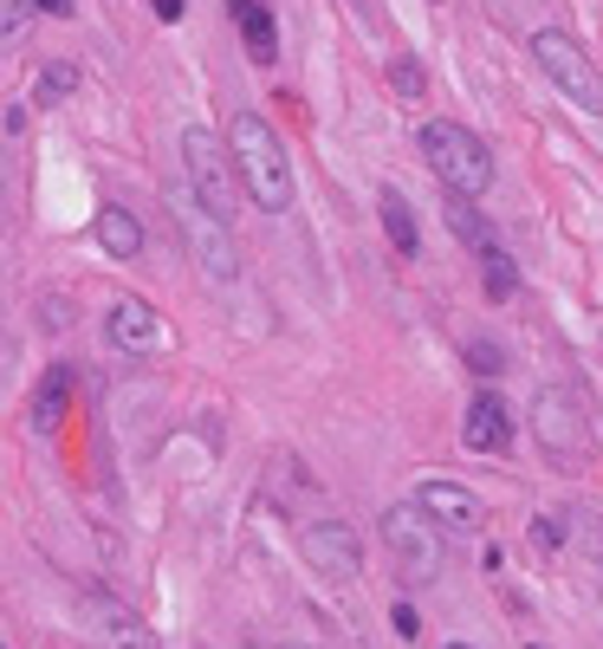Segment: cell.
I'll return each mask as SVG.
<instances>
[{"instance_id":"cell-1","label":"cell","mask_w":603,"mask_h":649,"mask_svg":"<svg viewBox=\"0 0 603 649\" xmlns=\"http://www.w3.org/2000/svg\"><path fill=\"white\" fill-rule=\"evenodd\" d=\"M227 144H234V156H240V189L254 195V208L286 215V208H293V163H286V144L266 130V117L260 111H234Z\"/></svg>"},{"instance_id":"cell-24","label":"cell","mask_w":603,"mask_h":649,"mask_svg":"<svg viewBox=\"0 0 603 649\" xmlns=\"http://www.w3.org/2000/svg\"><path fill=\"white\" fill-rule=\"evenodd\" d=\"M182 13H189V0H156V20H162V27H176Z\"/></svg>"},{"instance_id":"cell-6","label":"cell","mask_w":603,"mask_h":649,"mask_svg":"<svg viewBox=\"0 0 603 649\" xmlns=\"http://www.w3.org/2000/svg\"><path fill=\"white\" fill-rule=\"evenodd\" d=\"M532 59H538V72L552 78L577 111L603 117V72H597V59L584 52V39H571L565 27H538L532 33Z\"/></svg>"},{"instance_id":"cell-23","label":"cell","mask_w":603,"mask_h":649,"mask_svg":"<svg viewBox=\"0 0 603 649\" xmlns=\"http://www.w3.org/2000/svg\"><path fill=\"white\" fill-rule=\"evenodd\" d=\"M389 623H396V637H409V643L422 637V617H415L409 604H396V611H389Z\"/></svg>"},{"instance_id":"cell-11","label":"cell","mask_w":603,"mask_h":649,"mask_svg":"<svg viewBox=\"0 0 603 649\" xmlns=\"http://www.w3.org/2000/svg\"><path fill=\"white\" fill-rule=\"evenodd\" d=\"M461 442L474 449V455H500L506 442H513V416H506V403L481 390L474 403H467V416H461Z\"/></svg>"},{"instance_id":"cell-22","label":"cell","mask_w":603,"mask_h":649,"mask_svg":"<svg viewBox=\"0 0 603 649\" xmlns=\"http://www.w3.org/2000/svg\"><path fill=\"white\" fill-rule=\"evenodd\" d=\"M448 215H454V228L467 234V240H481V222H474V208H467V195H454V208H448Z\"/></svg>"},{"instance_id":"cell-21","label":"cell","mask_w":603,"mask_h":649,"mask_svg":"<svg viewBox=\"0 0 603 649\" xmlns=\"http://www.w3.org/2000/svg\"><path fill=\"white\" fill-rule=\"evenodd\" d=\"M389 78H396V91H403V98H415V91H422V66H415V59H396V66H389Z\"/></svg>"},{"instance_id":"cell-7","label":"cell","mask_w":603,"mask_h":649,"mask_svg":"<svg viewBox=\"0 0 603 649\" xmlns=\"http://www.w3.org/2000/svg\"><path fill=\"white\" fill-rule=\"evenodd\" d=\"M532 435H538V449L552 461H584L591 455V416H584V403L571 396V390H538L532 396Z\"/></svg>"},{"instance_id":"cell-18","label":"cell","mask_w":603,"mask_h":649,"mask_svg":"<svg viewBox=\"0 0 603 649\" xmlns=\"http://www.w3.org/2000/svg\"><path fill=\"white\" fill-rule=\"evenodd\" d=\"M66 91H78V66L59 59V66H46V78H39V105H59Z\"/></svg>"},{"instance_id":"cell-8","label":"cell","mask_w":603,"mask_h":649,"mask_svg":"<svg viewBox=\"0 0 603 649\" xmlns=\"http://www.w3.org/2000/svg\"><path fill=\"white\" fill-rule=\"evenodd\" d=\"M78 630L98 649H162V637H156L150 623L130 611V604L105 598V591H78Z\"/></svg>"},{"instance_id":"cell-26","label":"cell","mask_w":603,"mask_h":649,"mask_svg":"<svg viewBox=\"0 0 603 649\" xmlns=\"http://www.w3.org/2000/svg\"><path fill=\"white\" fill-rule=\"evenodd\" d=\"M7 39H20V0H7Z\"/></svg>"},{"instance_id":"cell-17","label":"cell","mask_w":603,"mask_h":649,"mask_svg":"<svg viewBox=\"0 0 603 649\" xmlns=\"http://www.w3.org/2000/svg\"><path fill=\"white\" fill-rule=\"evenodd\" d=\"M481 286H487V299H513V286H520V273L500 247H481Z\"/></svg>"},{"instance_id":"cell-28","label":"cell","mask_w":603,"mask_h":649,"mask_svg":"<svg viewBox=\"0 0 603 649\" xmlns=\"http://www.w3.org/2000/svg\"><path fill=\"white\" fill-rule=\"evenodd\" d=\"M442 649H467V643H442Z\"/></svg>"},{"instance_id":"cell-27","label":"cell","mask_w":603,"mask_h":649,"mask_svg":"<svg viewBox=\"0 0 603 649\" xmlns=\"http://www.w3.org/2000/svg\"><path fill=\"white\" fill-rule=\"evenodd\" d=\"M279 649H312V643H279Z\"/></svg>"},{"instance_id":"cell-13","label":"cell","mask_w":603,"mask_h":649,"mask_svg":"<svg viewBox=\"0 0 603 649\" xmlns=\"http://www.w3.org/2000/svg\"><path fill=\"white\" fill-rule=\"evenodd\" d=\"M105 332H111V344H123V351H156V344H162V325H156V312L144 306V299H117L111 318H105Z\"/></svg>"},{"instance_id":"cell-25","label":"cell","mask_w":603,"mask_h":649,"mask_svg":"<svg viewBox=\"0 0 603 649\" xmlns=\"http://www.w3.org/2000/svg\"><path fill=\"white\" fill-rule=\"evenodd\" d=\"M27 7H39V13H52V20H72V0H27Z\"/></svg>"},{"instance_id":"cell-2","label":"cell","mask_w":603,"mask_h":649,"mask_svg":"<svg viewBox=\"0 0 603 649\" xmlns=\"http://www.w3.org/2000/svg\"><path fill=\"white\" fill-rule=\"evenodd\" d=\"M422 156H428V169H435V183L448 195H487L493 189V156L487 144L467 130V124H454V117H435V124H422Z\"/></svg>"},{"instance_id":"cell-9","label":"cell","mask_w":603,"mask_h":649,"mask_svg":"<svg viewBox=\"0 0 603 649\" xmlns=\"http://www.w3.org/2000/svg\"><path fill=\"white\" fill-rule=\"evenodd\" d=\"M299 552H305V566L318 578H332V584H357L364 578V545H357V533L344 520H305Z\"/></svg>"},{"instance_id":"cell-19","label":"cell","mask_w":603,"mask_h":649,"mask_svg":"<svg viewBox=\"0 0 603 649\" xmlns=\"http://www.w3.org/2000/svg\"><path fill=\"white\" fill-rule=\"evenodd\" d=\"M467 364H474V377H500V364H506V357H500V344L474 338V344H467Z\"/></svg>"},{"instance_id":"cell-3","label":"cell","mask_w":603,"mask_h":649,"mask_svg":"<svg viewBox=\"0 0 603 649\" xmlns=\"http://www.w3.org/2000/svg\"><path fill=\"white\" fill-rule=\"evenodd\" d=\"M383 545H389V566L403 584H435L442 578V527L428 520V507L422 500H396V507H383Z\"/></svg>"},{"instance_id":"cell-4","label":"cell","mask_w":603,"mask_h":649,"mask_svg":"<svg viewBox=\"0 0 603 649\" xmlns=\"http://www.w3.org/2000/svg\"><path fill=\"white\" fill-rule=\"evenodd\" d=\"M176 228H182V240H189V254H195V267H201L208 286H221V293L227 286H240V247H234V228H227L195 189H176Z\"/></svg>"},{"instance_id":"cell-15","label":"cell","mask_w":603,"mask_h":649,"mask_svg":"<svg viewBox=\"0 0 603 649\" xmlns=\"http://www.w3.org/2000/svg\"><path fill=\"white\" fill-rule=\"evenodd\" d=\"M383 234H389V247L403 254V260H415L422 254V228H415V208H409V195L403 189H383Z\"/></svg>"},{"instance_id":"cell-16","label":"cell","mask_w":603,"mask_h":649,"mask_svg":"<svg viewBox=\"0 0 603 649\" xmlns=\"http://www.w3.org/2000/svg\"><path fill=\"white\" fill-rule=\"evenodd\" d=\"M66 410H72V371L59 364V371H46V377H39V390H33V429H46V435H52V429L66 422Z\"/></svg>"},{"instance_id":"cell-14","label":"cell","mask_w":603,"mask_h":649,"mask_svg":"<svg viewBox=\"0 0 603 649\" xmlns=\"http://www.w3.org/2000/svg\"><path fill=\"white\" fill-rule=\"evenodd\" d=\"M98 247H105L111 260H137V254H144V222H137L123 201H105V208H98Z\"/></svg>"},{"instance_id":"cell-5","label":"cell","mask_w":603,"mask_h":649,"mask_svg":"<svg viewBox=\"0 0 603 649\" xmlns=\"http://www.w3.org/2000/svg\"><path fill=\"white\" fill-rule=\"evenodd\" d=\"M182 176H189V189L221 215L234 222V183H240V156L227 144L221 130H208V124H182Z\"/></svg>"},{"instance_id":"cell-10","label":"cell","mask_w":603,"mask_h":649,"mask_svg":"<svg viewBox=\"0 0 603 649\" xmlns=\"http://www.w3.org/2000/svg\"><path fill=\"white\" fill-rule=\"evenodd\" d=\"M415 500L428 507V520H435L442 533H454V539H481V533H487V500L474 494V488H461V481H448V474L422 481Z\"/></svg>"},{"instance_id":"cell-12","label":"cell","mask_w":603,"mask_h":649,"mask_svg":"<svg viewBox=\"0 0 603 649\" xmlns=\"http://www.w3.org/2000/svg\"><path fill=\"white\" fill-rule=\"evenodd\" d=\"M227 20L240 27L254 66H273V59H279V27H273V7H266V0H227Z\"/></svg>"},{"instance_id":"cell-20","label":"cell","mask_w":603,"mask_h":649,"mask_svg":"<svg viewBox=\"0 0 603 649\" xmlns=\"http://www.w3.org/2000/svg\"><path fill=\"white\" fill-rule=\"evenodd\" d=\"M532 545H538V552H558V545H565V520L538 513V520H532Z\"/></svg>"}]
</instances>
